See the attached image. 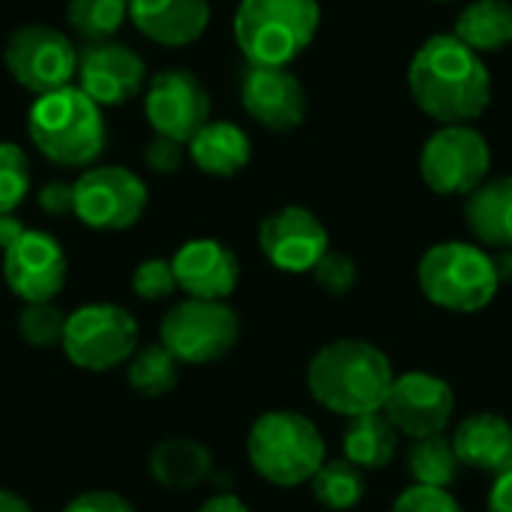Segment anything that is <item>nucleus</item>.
Segmentation results:
<instances>
[{
  "instance_id": "obj_1",
  "label": "nucleus",
  "mask_w": 512,
  "mask_h": 512,
  "mask_svg": "<svg viewBox=\"0 0 512 512\" xmlns=\"http://www.w3.org/2000/svg\"><path fill=\"white\" fill-rule=\"evenodd\" d=\"M408 90L423 114L441 126L471 123L492 102V75L483 57L453 33L426 39L408 66Z\"/></svg>"
},
{
  "instance_id": "obj_2",
  "label": "nucleus",
  "mask_w": 512,
  "mask_h": 512,
  "mask_svg": "<svg viewBox=\"0 0 512 512\" xmlns=\"http://www.w3.org/2000/svg\"><path fill=\"white\" fill-rule=\"evenodd\" d=\"M393 381L390 357L366 339H336L324 345L306 372L312 399L342 417L381 411Z\"/></svg>"
},
{
  "instance_id": "obj_3",
  "label": "nucleus",
  "mask_w": 512,
  "mask_h": 512,
  "mask_svg": "<svg viewBox=\"0 0 512 512\" xmlns=\"http://www.w3.org/2000/svg\"><path fill=\"white\" fill-rule=\"evenodd\" d=\"M27 135L48 162L60 168H87L102 156L108 126L102 108L81 87L69 84L36 96L27 111Z\"/></svg>"
},
{
  "instance_id": "obj_4",
  "label": "nucleus",
  "mask_w": 512,
  "mask_h": 512,
  "mask_svg": "<svg viewBox=\"0 0 512 512\" xmlns=\"http://www.w3.org/2000/svg\"><path fill=\"white\" fill-rule=\"evenodd\" d=\"M321 27L318 0H240L234 39L252 66H288Z\"/></svg>"
},
{
  "instance_id": "obj_5",
  "label": "nucleus",
  "mask_w": 512,
  "mask_h": 512,
  "mask_svg": "<svg viewBox=\"0 0 512 512\" xmlns=\"http://www.w3.org/2000/svg\"><path fill=\"white\" fill-rule=\"evenodd\" d=\"M252 468L273 486L294 489L309 483L324 465L327 447L321 429L297 411L261 414L246 438Z\"/></svg>"
},
{
  "instance_id": "obj_6",
  "label": "nucleus",
  "mask_w": 512,
  "mask_h": 512,
  "mask_svg": "<svg viewBox=\"0 0 512 512\" xmlns=\"http://www.w3.org/2000/svg\"><path fill=\"white\" fill-rule=\"evenodd\" d=\"M417 282L429 303L465 315L486 309L501 288L492 255L462 240L432 246L420 258Z\"/></svg>"
},
{
  "instance_id": "obj_7",
  "label": "nucleus",
  "mask_w": 512,
  "mask_h": 512,
  "mask_svg": "<svg viewBox=\"0 0 512 512\" xmlns=\"http://www.w3.org/2000/svg\"><path fill=\"white\" fill-rule=\"evenodd\" d=\"M63 354L84 372H108L138 351V321L117 303H90L66 318Z\"/></svg>"
},
{
  "instance_id": "obj_8",
  "label": "nucleus",
  "mask_w": 512,
  "mask_h": 512,
  "mask_svg": "<svg viewBox=\"0 0 512 512\" xmlns=\"http://www.w3.org/2000/svg\"><path fill=\"white\" fill-rule=\"evenodd\" d=\"M240 336L237 312L225 300H183L159 324V342L189 366L222 360Z\"/></svg>"
},
{
  "instance_id": "obj_9",
  "label": "nucleus",
  "mask_w": 512,
  "mask_h": 512,
  "mask_svg": "<svg viewBox=\"0 0 512 512\" xmlns=\"http://www.w3.org/2000/svg\"><path fill=\"white\" fill-rule=\"evenodd\" d=\"M492 147L468 123L441 126L420 153V174L435 195H471L489 180Z\"/></svg>"
},
{
  "instance_id": "obj_10",
  "label": "nucleus",
  "mask_w": 512,
  "mask_h": 512,
  "mask_svg": "<svg viewBox=\"0 0 512 512\" xmlns=\"http://www.w3.org/2000/svg\"><path fill=\"white\" fill-rule=\"evenodd\" d=\"M6 72L24 90L45 96L63 90L78 75V51L66 33L48 24H24L12 30L3 48Z\"/></svg>"
},
{
  "instance_id": "obj_11",
  "label": "nucleus",
  "mask_w": 512,
  "mask_h": 512,
  "mask_svg": "<svg viewBox=\"0 0 512 512\" xmlns=\"http://www.w3.org/2000/svg\"><path fill=\"white\" fill-rule=\"evenodd\" d=\"M72 186L75 216L93 231H126L147 210L144 180L123 165L87 168Z\"/></svg>"
},
{
  "instance_id": "obj_12",
  "label": "nucleus",
  "mask_w": 512,
  "mask_h": 512,
  "mask_svg": "<svg viewBox=\"0 0 512 512\" xmlns=\"http://www.w3.org/2000/svg\"><path fill=\"white\" fill-rule=\"evenodd\" d=\"M144 114L156 135L189 144L210 123V93L189 69H165L147 84Z\"/></svg>"
},
{
  "instance_id": "obj_13",
  "label": "nucleus",
  "mask_w": 512,
  "mask_h": 512,
  "mask_svg": "<svg viewBox=\"0 0 512 512\" xmlns=\"http://www.w3.org/2000/svg\"><path fill=\"white\" fill-rule=\"evenodd\" d=\"M381 411L411 441L444 435L456 411V393L432 372H405L396 375Z\"/></svg>"
},
{
  "instance_id": "obj_14",
  "label": "nucleus",
  "mask_w": 512,
  "mask_h": 512,
  "mask_svg": "<svg viewBox=\"0 0 512 512\" xmlns=\"http://www.w3.org/2000/svg\"><path fill=\"white\" fill-rule=\"evenodd\" d=\"M69 261L63 246L45 231H24L3 252V276L24 303H51L66 285Z\"/></svg>"
},
{
  "instance_id": "obj_15",
  "label": "nucleus",
  "mask_w": 512,
  "mask_h": 512,
  "mask_svg": "<svg viewBox=\"0 0 512 512\" xmlns=\"http://www.w3.org/2000/svg\"><path fill=\"white\" fill-rule=\"evenodd\" d=\"M258 246L276 270L312 273L315 264L330 252V234L312 210L291 204L261 222Z\"/></svg>"
},
{
  "instance_id": "obj_16",
  "label": "nucleus",
  "mask_w": 512,
  "mask_h": 512,
  "mask_svg": "<svg viewBox=\"0 0 512 512\" xmlns=\"http://www.w3.org/2000/svg\"><path fill=\"white\" fill-rule=\"evenodd\" d=\"M240 102L246 114L270 132L297 129L309 111L306 87L288 66L246 63L240 78Z\"/></svg>"
},
{
  "instance_id": "obj_17",
  "label": "nucleus",
  "mask_w": 512,
  "mask_h": 512,
  "mask_svg": "<svg viewBox=\"0 0 512 512\" xmlns=\"http://www.w3.org/2000/svg\"><path fill=\"white\" fill-rule=\"evenodd\" d=\"M78 87L102 105H126L144 87L147 66L138 51L123 42H87L78 51Z\"/></svg>"
},
{
  "instance_id": "obj_18",
  "label": "nucleus",
  "mask_w": 512,
  "mask_h": 512,
  "mask_svg": "<svg viewBox=\"0 0 512 512\" xmlns=\"http://www.w3.org/2000/svg\"><path fill=\"white\" fill-rule=\"evenodd\" d=\"M177 288L195 300H228L240 282V261L237 255L210 237L189 240L171 258Z\"/></svg>"
},
{
  "instance_id": "obj_19",
  "label": "nucleus",
  "mask_w": 512,
  "mask_h": 512,
  "mask_svg": "<svg viewBox=\"0 0 512 512\" xmlns=\"http://www.w3.org/2000/svg\"><path fill=\"white\" fill-rule=\"evenodd\" d=\"M129 21L156 45L183 48L204 36L210 0H129Z\"/></svg>"
},
{
  "instance_id": "obj_20",
  "label": "nucleus",
  "mask_w": 512,
  "mask_h": 512,
  "mask_svg": "<svg viewBox=\"0 0 512 512\" xmlns=\"http://www.w3.org/2000/svg\"><path fill=\"white\" fill-rule=\"evenodd\" d=\"M453 447L462 465L501 477L512 471V426L507 417L483 411L471 414L456 426Z\"/></svg>"
},
{
  "instance_id": "obj_21",
  "label": "nucleus",
  "mask_w": 512,
  "mask_h": 512,
  "mask_svg": "<svg viewBox=\"0 0 512 512\" xmlns=\"http://www.w3.org/2000/svg\"><path fill=\"white\" fill-rule=\"evenodd\" d=\"M465 222L483 246L512 249V174L486 180L468 195Z\"/></svg>"
},
{
  "instance_id": "obj_22",
  "label": "nucleus",
  "mask_w": 512,
  "mask_h": 512,
  "mask_svg": "<svg viewBox=\"0 0 512 512\" xmlns=\"http://www.w3.org/2000/svg\"><path fill=\"white\" fill-rule=\"evenodd\" d=\"M189 156L198 171L210 177H234L240 174L252 159V141L249 135L231 123V120H210L192 141Z\"/></svg>"
},
{
  "instance_id": "obj_23",
  "label": "nucleus",
  "mask_w": 512,
  "mask_h": 512,
  "mask_svg": "<svg viewBox=\"0 0 512 512\" xmlns=\"http://www.w3.org/2000/svg\"><path fill=\"white\" fill-rule=\"evenodd\" d=\"M213 471V453L195 438L159 441L150 453V474L171 492H189L201 486Z\"/></svg>"
},
{
  "instance_id": "obj_24",
  "label": "nucleus",
  "mask_w": 512,
  "mask_h": 512,
  "mask_svg": "<svg viewBox=\"0 0 512 512\" xmlns=\"http://www.w3.org/2000/svg\"><path fill=\"white\" fill-rule=\"evenodd\" d=\"M399 429L387 420L384 411H369L360 417H348L342 432V450L351 465L360 471H381L396 456Z\"/></svg>"
},
{
  "instance_id": "obj_25",
  "label": "nucleus",
  "mask_w": 512,
  "mask_h": 512,
  "mask_svg": "<svg viewBox=\"0 0 512 512\" xmlns=\"http://www.w3.org/2000/svg\"><path fill=\"white\" fill-rule=\"evenodd\" d=\"M456 39H462L477 54L501 51L512 42L510 0H471L456 18Z\"/></svg>"
},
{
  "instance_id": "obj_26",
  "label": "nucleus",
  "mask_w": 512,
  "mask_h": 512,
  "mask_svg": "<svg viewBox=\"0 0 512 512\" xmlns=\"http://www.w3.org/2000/svg\"><path fill=\"white\" fill-rule=\"evenodd\" d=\"M459 456L453 447V438L429 435L417 438L408 447V474L414 486H432V489H450L459 477Z\"/></svg>"
},
{
  "instance_id": "obj_27",
  "label": "nucleus",
  "mask_w": 512,
  "mask_h": 512,
  "mask_svg": "<svg viewBox=\"0 0 512 512\" xmlns=\"http://www.w3.org/2000/svg\"><path fill=\"white\" fill-rule=\"evenodd\" d=\"M126 375H129V384L135 393H141L147 399H162L180 381V360L162 342L144 345L129 357Z\"/></svg>"
},
{
  "instance_id": "obj_28",
  "label": "nucleus",
  "mask_w": 512,
  "mask_h": 512,
  "mask_svg": "<svg viewBox=\"0 0 512 512\" xmlns=\"http://www.w3.org/2000/svg\"><path fill=\"white\" fill-rule=\"evenodd\" d=\"M309 486H312V498L333 512L354 510L366 495V477L348 459L324 462L318 474L309 480Z\"/></svg>"
},
{
  "instance_id": "obj_29",
  "label": "nucleus",
  "mask_w": 512,
  "mask_h": 512,
  "mask_svg": "<svg viewBox=\"0 0 512 512\" xmlns=\"http://www.w3.org/2000/svg\"><path fill=\"white\" fill-rule=\"evenodd\" d=\"M129 18V0H69L66 21L84 42H108Z\"/></svg>"
},
{
  "instance_id": "obj_30",
  "label": "nucleus",
  "mask_w": 512,
  "mask_h": 512,
  "mask_svg": "<svg viewBox=\"0 0 512 512\" xmlns=\"http://www.w3.org/2000/svg\"><path fill=\"white\" fill-rule=\"evenodd\" d=\"M66 315L54 303H24L18 312V336L30 348H57L63 345Z\"/></svg>"
},
{
  "instance_id": "obj_31",
  "label": "nucleus",
  "mask_w": 512,
  "mask_h": 512,
  "mask_svg": "<svg viewBox=\"0 0 512 512\" xmlns=\"http://www.w3.org/2000/svg\"><path fill=\"white\" fill-rule=\"evenodd\" d=\"M30 192V159L27 153L12 144L0 141V216L15 213V207Z\"/></svg>"
},
{
  "instance_id": "obj_32",
  "label": "nucleus",
  "mask_w": 512,
  "mask_h": 512,
  "mask_svg": "<svg viewBox=\"0 0 512 512\" xmlns=\"http://www.w3.org/2000/svg\"><path fill=\"white\" fill-rule=\"evenodd\" d=\"M132 291L141 297V300H165L177 291V276H174V267L171 261L165 258H147L135 267L132 273Z\"/></svg>"
},
{
  "instance_id": "obj_33",
  "label": "nucleus",
  "mask_w": 512,
  "mask_h": 512,
  "mask_svg": "<svg viewBox=\"0 0 512 512\" xmlns=\"http://www.w3.org/2000/svg\"><path fill=\"white\" fill-rule=\"evenodd\" d=\"M312 276H315V282H318L327 294L342 297V294H348V291L357 285V264H354V258H348L345 252H333V249H330V252L315 264Z\"/></svg>"
},
{
  "instance_id": "obj_34",
  "label": "nucleus",
  "mask_w": 512,
  "mask_h": 512,
  "mask_svg": "<svg viewBox=\"0 0 512 512\" xmlns=\"http://www.w3.org/2000/svg\"><path fill=\"white\" fill-rule=\"evenodd\" d=\"M390 512H465L462 504L450 495V489L432 486H411L405 489Z\"/></svg>"
},
{
  "instance_id": "obj_35",
  "label": "nucleus",
  "mask_w": 512,
  "mask_h": 512,
  "mask_svg": "<svg viewBox=\"0 0 512 512\" xmlns=\"http://www.w3.org/2000/svg\"><path fill=\"white\" fill-rule=\"evenodd\" d=\"M144 162L156 174H174L183 165V144L162 138V135H153L150 144L144 147Z\"/></svg>"
},
{
  "instance_id": "obj_36",
  "label": "nucleus",
  "mask_w": 512,
  "mask_h": 512,
  "mask_svg": "<svg viewBox=\"0 0 512 512\" xmlns=\"http://www.w3.org/2000/svg\"><path fill=\"white\" fill-rule=\"evenodd\" d=\"M63 512H135V507L117 492L93 489V492H84L75 501H69Z\"/></svg>"
},
{
  "instance_id": "obj_37",
  "label": "nucleus",
  "mask_w": 512,
  "mask_h": 512,
  "mask_svg": "<svg viewBox=\"0 0 512 512\" xmlns=\"http://www.w3.org/2000/svg\"><path fill=\"white\" fill-rule=\"evenodd\" d=\"M36 204L42 213L48 216H66V213H75V186L72 183H63V180H51L39 189L36 195Z\"/></svg>"
},
{
  "instance_id": "obj_38",
  "label": "nucleus",
  "mask_w": 512,
  "mask_h": 512,
  "mask_svg": "<svg viewBox=\"0 0 512 512\" xmlns=\"http://www.w3.org/2000/svg\"><path fill=\"white\" fill-rule=\"evenodd\" d=\"M489 512H512V471L495 477L489 492Z\"/></svg>"
},
{
  "instance_id": "obj_39",
  "label": "nucleus",
  "mask_w": 512,
  "mask_h": 512,
  "mask_svg": "<svg viewBox=\"0 0 512 512\" xmlns=\"http://www.w3.org/2000/svg\"><path fill=\"white\" fill-rule=\"evenodd\" d=\"M24 231H27V228H24V222H21L15 213H3V216H0V249L6 252Z\"/></svg>"
},
{
  "instance_id": "obj_40",
  "label": "nucleus",
  "mask_w": 512,
  "mask_h": 512,
  "mask_svg": "<svg viewBox=\"0 0 512 512\" xmlns=\"http://www.w3.org/2000/svg\"><path fill=\"white\" fill-rule=\"evenodd\" d=\"M198 512H252L237 495H213Z\"/></svg>"
},
{
  "instance_id": "obj_41",
  "label": "nucleus",
  "mask_w": 512,
  "mask_h": 512,
  "mask_svg": "<svg viewBox=\"0 0 512 512\" xmlns=\"http://www.w3.org/2000/svg\"><path fill=\"white\" fill-rule=\"evenodd\" d=\"M0 512H33V510H30V504H27L21 495H15V492H9V489H0Z\"/></svg>"
},
{
  "instance_id": "obj_42",
  "label": "nucleus",
  "mask_w": 512,
  "mask_h": 512,
  "mask_svg": "<svg viewBox=\"0 0 512 512\" xmlns=\"http://www.w3.org/2000/svg\"><path fill=\"white\" fill-rule=\"evenodd\" d=\"M492 261H495V273H498L501 285L512 282V249H501L498 255H492Z\"/></svg>"
},
{
  "instance_id": "obj_43",
  "label": "nucleus",
  "mask_w": 512,
  "mask_h": 512,
  "mask_svg": "<svg viewBox=\"0 0 512 512\" xmlns=\"http://www.w3.org/2000/svg\"><path fill=\"white\" fill-rule=\"evenodd\" d=\"M444 3H450V0H444Z\"/></svg>"
}]
</instances>
